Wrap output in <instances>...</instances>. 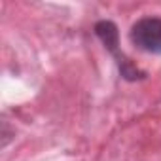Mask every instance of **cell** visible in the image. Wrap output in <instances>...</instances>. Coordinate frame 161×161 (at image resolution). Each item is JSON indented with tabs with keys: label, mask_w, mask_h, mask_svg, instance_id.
Returning <instances> with one entry per match:
<instances>
[{
	"label": "cell",
	"mask_w": 161,
	"mask_h": 161,
	"mask_svg": "<svg viewBox=\"0 0 161 161\" xmlns=\"http://www.w3.org/2000/svg\"><path fill=\"white\" fill-rule=\"evenodd\" d=\"M93 32L95 36L101 40L103 47L112 55V61L116 63L118 66V72L119 76L129 84H135V82H142V80L148 78L146 70H142L136 63H133L121 49L119 46V29L114 21L110 19H101L93 25Z\"/></svg>",
	"instance_id": "1"
},
{
	"label": "cell",
	"mask_w": 161,
	"mask_h": 161,
	"mask_svg": "<svg viewBox=\"0 0 161 161\" xmlns=\"http://www.w3.org/2000/svg\"><path fill=\"white\" fill-rule=\"evenodd\" d=\"M131 44L150 55H161V17L144 15L131 25L129 31Z\"/></svg>",
	"instance_id": "2"
}]
</instances>
